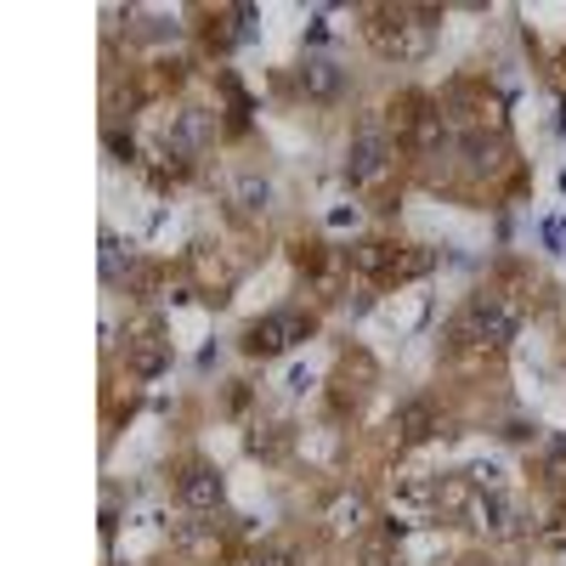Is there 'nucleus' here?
<instances>
[{
  "label": "nucleus",
  "instance_id": "2eb2a0df",
  "mask_svg": "<svg viewBox=\"0 0 566 566\" xmlns=\"http://www.w3.org/2000/svg\"><path fill=\"white\" fill-rule=\"evenodd\" d=\"M244 448H250V459H261V464H277L283 453H290L295 448V424L290 419H255L250 424V437H244Z\"/></svg>",
  "mask_w": 566,
  "mask_h": 566
},
{
  "label": "nucleus",
  "instance_id": "f8f14e48",
  "mask_svg": "<svg viewBox=\"0 0 566 566\" xmlns=\"http://www.w3.org/2000/svg\"><path fill=\"white\" fill-rule=\"evenodd\" d=\"M442 431V408L431 402V397H408L397 413H391V437H397V448H424Z\"/></svg>",
  "mask_w": 566,
  "mask_h": 566
},
{
  "label": "nucleus",
  "instance_id": "4be33fe9",
  "mask_svg": "<svg viewBox=\"0 0 566 566\" xmlns=\"http://www.w3.org/2000/svg\"><path fill=\"white\" fill-rule=\"evenodd\" d=\"M357 566H391V538H386V533H380V538H363Z\"/></svg>",
  "mask_w": 566,
  "mask_h": 566
},
{
  "label": "nucleus",
  "instance_id": "dca6fc26",
  "mask_svg": "<svg viewBox=\"0 0 566 566\" xmlns=\"http://www.w3.org/2000/svg\"><path fill=\"white\" fill-rule=\"evenodd\" d=\"M142 277V266H136V255H130V244H119V232H103V290H130V283Z\"/></svg>",
  "mask_w": 566,
  "mask_h": 566
},
{
  "label": "nucleus",
  "instance_id": "f3484780",
  "mask_svg": "<svg viewBox=\"0 0 566 566\" xmlns=\"http://www.w3.org/2000/svg\"><path fill=\"white\" fill-rule=\"evenodd\" d=\"M227 199H232V210H239V216H250V221H255V216H266V210H272V181H266V176H239Z\"/></svg>",
  "mask_w": 566,
  "mask_h": 566
},
{
  "label": "nucleus",
  "instance_id": "423d86ee",
  "mask_svg": "<svg viewBox=\"0 0 566 566\" xmlns=\"http://www.w3.org/2000/svg\"><path fill=\"white\" fill-rule=\"evenodd\" d=\"M176 499L187 515H216V510H227V476L210 459H181L176 464Z\"/></svg>",
  "mask_w": 566,
  "mask_h": 566
},
{
  "label": "nucleus",
  "instance_id": "1a4fd4ad",
  "mask_svg": "<svg viewBox=\"0 0 566 566\" xmlns=\"http://www.w3.org/2000/svg\"><path fill=\"white\" fill-rule=\"evenodd\" d=\"M295 91L306 103H317V108H335L346 97V69L335 57H323V52H306L295 63Z\"/></svg>",
  "mask_w": 566,
  "mask_h": 566
},
{
  "label": "nucleus",
  "instance_id": "20e7f679",
  "mask_svg": "<svg viewBox=\"0 0 566 566\" xmlns=\"http://www.w3.org/2000/svg\"><path fill=\"white\" fill-rule=\"evenodd\" d=\"M312 335H317V312H306V306H272V312H261V317L244 323L239 352L250 363H272V357H290Z\"/></svg>",
  "mask_w": 566,
  "mask_h": 566
},
{
  "label": "nucleus",
  "instance_id": "9b49d317",
  "mask_svg": "<svg viewBox=\"0 0 566 566\" xmlns=\"http://www.w3.org/2000/svg\"><path fill=\"white\" fill-rule=\"evenodd\" d=\"M323 527L335 533V538H368V527H374L368 493H363V488H340L335 499L323 504Z\"/></svg>",
  "mask_w": 566,
  "mask_h": 566
},
{
  "label": "nucleus",
  "instance_id": "39448f33",
  "mask_svg": "<svg viewBox=\"0 0 566 566\" xmlns=\"http://www.w3.org/2000/svg\"><path fill=\"white\" fill-rule=\"evenodd\" d=\"M397 159H402V148L391 142V130L386 125H363L352 136V148H346L340 176H346L352 193H380V187L397 176Z\"/></svg>",
  "mask_w": 566,
  "mask_h": 566
},
{
  "label": "nucleus",
  "instance_id": "5701e85b",
  "mask_svg": "<svg viewBox=\"0 0 566 566\" xmlns=\"http://www.w3.org/2000/svg\"><path fill=\"white\" fill-rule=\"evenodd\" d=\"M295 266L317 277V272L328 266V244H317V239H312V244H301V250H295Z\"/></svg>",
  "mask_w": 566,
  "mask_h": 566
},
{
  "label": "nucleus",
  "instance_id": "412c9836",
  "mask_svg": "<svg viewBox=\"0 0 566 566\" xmlns=\"http://www.w3.org/2000/svg\"><path fill=\"white\" fill-rule=\"evenodd\" d=\"M250 566H301V555H295L290 544H261V549L250 555Z\"/></svg>",
  "mask_w": 566,
  "mask_h": 566
},
{
  "label": "nucleus",
  "instance_id": "b1692460",
  "mask_svg": "<svg viewBox=\"0 0 566 566\" xmlns=\"http://www.w3.org/2000/svg\"><path fill=\"white\" fill-rule=\"evenodd\" d=\"M108 566H119V560H108Z\"/></svg>",
  "mask_w": 566,
  "mask_h": 566
},
{
  "label": "nucleus",
  "instance_id": "a211bd4d",
  "mask_svg": "<svg viewBox=\"0 0 566 566\" xmlns=\"http://www.w3.org/2000/svg\"><path fill=\"white\" fill-rule=\"evenodd\" d=\"M103 148H108L114 165H125V170H148V159H142V142H136L130 130H119V125L103 130Z\"/></svg>",
  "mask_w": 566,
  "mask_h": 566
},
{
  "label": "nucleus",
  "instance_id": "6ab92c4d",
  "mask_svg": "<svg viewBox=\"0 0 566 566\" xmlns=\"http://www.w3.org/2000/svg\"><path fill=\"white\" fill-rule=\"evenodd\" d=\"M544 482H549L555 499H566V442L549 448V459H544Z\"/></svg>",
  "mask_w": 566,
  "mask_h": 566
},
{
  "label": "nucleus",
  "instance_id": "f03ea898",
  "mask_svg": "<svg viewBox=\"0 0 566 566\" xmlns=\"http://www.w3.org/2000/svg\"><path fill=\"white\" fill-rule=\"evenodd\" d=\"M515 335H522V306H510L499 290H476L459 317L448 323V352H504Z\"/></svg>",
  "mask_w": 566,
  "mask_h": 566
},
{
  "label": "nucleus",
  "instance_id": "4468645a",
  "mask_svg": "<svg viewBox=\"0 0 566 566\" xmlns=\"http://www.w3.org/2000/svg\"><path fill=\"white\" fill-rule=\"evenodd\" d=\"M255 34V7H221V12H210L205 18V45L210 52H232V45H244Z\"/></svg>",
  "mask_w": 566,
  "mask_h": 566
},
{
  "label": "nucleus",
  "instance_id": "ddd939ff",
  "mask_svg": "<svg viewBox=\"0 0 566 566\" xmlns=\"http://www.w3.org/2000/svg\"><path fill=\"white\" fill-rule=\"evenodd\" d=\"M328 386H335V391H328V408H335V419L357 413V408L368 402V391H374V363L363 357L357 374H352V357H340V368H335V380H328Z\"/></svg>",
  "mask_w": 566,
  "mask_h": 566
},
{
  "label": "nucleus",
  "instance_id": "f257e3e1",
  "mask_svg": "<svg viewBox=\"0 0 566 566\" xmlns=\"http://www.w3.org/2000/svg\"><path fill=\"white\" fill-rule=\"evenodd\" d=\"M368 45L386 63H419L437 40V7H357Z\"/></svg>",
  "mask_w": 566,
  "mask_h": 566
},
{
  "label": "nucleus",
  "instance_id": "9d476101",
  "mask_svg": "<svg viewBox=\"0 0 566 566\" xmlns=\"http://www.w3.org/2000/svg\"><path fill=\"white\" fill-rule=\"evenodd\" d=\"M165 368H170V340L159 335V323L148 317V323L136 328V340H125V374L148 386V380H159Z\"/></svg>",
  "mask_w": 566,
  "mask_h": 566
},
{
  "label": "nucleus",
  "instance_id": "6e6552de",
  "mask_svg": "<svg viewBox=\"0 0 566 566\" xmlns=\"http://www.w3.org/2000/svg\"><path fill=\"white\" fill-rule=\"evenodd\" d=\"M221 136V119H216V108H199V103H187V108H176V119H170V130H165V154H181V159H199L210 142Z\"/></svg>",
  "mask_w": 566,
  "mask_h": 566
},
{
  "label": "nucleus",
  "instance_id": "7ed1b4c3",
  "mask_svg": "<svg viewBox=\"0 0 566 566\" xmlns=\"http://www.w3.org/2000/svg\"><path fill=\"white\" fill-rule=\"evenodd\" d=\"M357 277L380 283V290H397V283H413L437 266V250L431 244H397V239H357L346 255H340Z\"/></svg>",
  "mask_w": 566,
  "mask_h": 566
},
{
  "label": "nucleus",
  "instance_id": "0eeeda50",
  "mask_svg": "<svg viewBox=\"0 0 566 566\" xmlns=\"http://www.w3.org/2000/svg\"><path fill=\"white\" fill-rule=\"evenodd\" d=\"M470 522H476L482 538H522L527 533V510L515 504L504 488H488V493H470Z\"/></svg>",
  "mask_w": 566,
  "mask_h": 566
},
{
  "label": "nucleus",
  "instance_id": "aec40b11",
  "mask_svg": "<svg viewBox=\"0 0 566 566\" xmlns=\"http://www.w3.org/2000/svg\"><path fill=\"white\" fill-rule=\"evenodd\" d=\"M538 544H549V549H566V499L549 510V522L538 527Z\"/></svg>",
  "mask_w": 566,
  "mask_h": 566
}]
</instances>
